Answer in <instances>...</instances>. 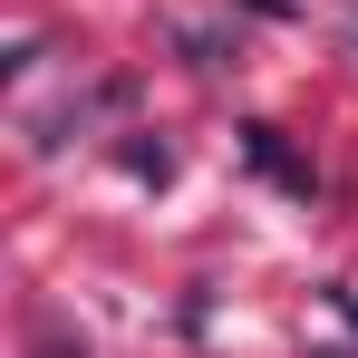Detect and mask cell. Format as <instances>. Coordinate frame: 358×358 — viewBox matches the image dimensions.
I'll return each mask as SVG.
<instances>
[{"label":"cell","mask_w":358,"mask_h":358,"mask_svg":"<svg viewBox=\"0 0 358 358\" xmlns=\"http://www.w3.org/2000/svg\"><path fill=\"white\" fill-rule=\"evenodd\" d=\"M242 145H252V165H262V175H281L300 194V203H310V194H320V175H310V165H291V155H281V136H271V126H242Z\"/></svg>","instance_id":"obj_1"}]
</instances>
